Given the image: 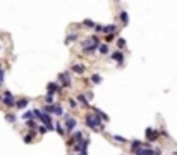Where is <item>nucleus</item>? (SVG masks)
Masks as SVG:
<instances>
[{
    "label": "nucleus",
    "instance_id": "22",
    "mask_svg": "<svg viewBox=\"0 0 177 155\" xmlns=\"http://www.w3.org/2000/svg\"><path fill=\"white\" fill-rule=\"evenodd\" d=\"M78 102H81L83 105H88V98H86V95H78Z\"/></svg>",
    "mask_w": 177,
    "mask_h": 155
},
{
    "label": "nucleus",
    "instance_id": "13",
    "mask_svg": "<svg viewBox=\"0 0 177 155\" xmlns=\"http://www.w3.org/2000/svg\"><path fill=\"white\" fill-rule=\"evenodd\" d=\"M72 71L76 72V74H83V72H84V66H83V64H74V66H72Z\"/></svg>",
    "mask_w": 177,
    "mask_h": 155
},
{
    "label": "nucleus",
    "instance_id": "18",
    "mask_svg": "<svg viewBox=\"0 0 177 155\" xmlns=\"http://www.w3.org/2000/svg\"><path fill=\"white\" fill-rule=\"evenodd\" d=\"M114 40H115V31L114 33H105V43H110Z\"/></svg>",
    "mask_w": 177,
    "mask_h": 155
},
{
    "label": "nucleus",
    "instance_id": "15",
    "mask_svg": "<svg viewBox=\"0 0 177 155\" xmlns=\"http://www.w3.org/2000/svg\"><path fill=\"white\" fill-rule=\"evenodd\" d=\"M91 109H93L95 112L98 114L100 117H101V121H108V115H107V114H105V112H101V110H100L98 107H91Z\"/></svg>",
    "mask_w": 177,
    "mask_h": 155
},
{
    "label": "nucleus",
    "instance_id": "11",
    "mask_svg": "<svg viewBox=\"0 0 177 155\" xmlns=\"http://www.w3.org/2000/svg\"><path fill=\"white\" fill-rule=\"evenodd\" d=\"M28 103H30L28 98H21V100L16 102V109H21V110H22V109H26V107H28Z\"/></svg>",
    "mask_w": 177,
    "mask_h": 155
},
{
    "label": "nucleus",
    "instance_id": "32",
    "mask_svg": "<svg viewBox=\"0 0 177 155\" xmlns=\"http://www.w3.org/2000/svg\"><path fill=\"white\" fill-rule=\"evenodd\" d=\"M114 140H115V141H120V143L126 141V138H122V136H114Z\"/></svg>",
    "mask_w": 177,
    "mask_h": 155
},
{
    "label": "nucleus",
    "instance_id": "4",
    "mask_svg": "<svg viewBox=\"0 0 177 155\" xmlns=\"http://www.w3.org/2000/svg\"><path fill=\"white\" fill-rule=\"evenodd\" d=\"M4 103L7 107H16V102H14V95L10 92H5L4 93Z\"/></svg>",
    "mask_w": 177,
    "mask_h": 155
},
{
    "label": "nucleus",
    "instance_id": "31",
    "mask_svg": "<svg viewBox=\"0 0 177 155\" xmlns=\"http://www.w3.org/2000/svg\"><path fill=\"white\" fill-rule=\"evenodd\" d=\"M69 105H71V109H78V102H76V100H71Z\"/></svg>",
    "mask_w": 177,
    "mask_h": 155
},
{
    "label": "nucleus",
    "instance_id": "23",
    "mask_svg": "<svg viewBox=\"0 0 177 155\" xmlns=\"http://www.w3.org/2000/svg\"><path fill=\"white\" fill-rule=\"evenodd\" d=\"M83 24H84L86 28H95V24H96V22H93L91 19H84V21H83Z\"/></svg>",
    "mask_w": 177,
    "mask_h": 155
},
{
    "label": "nucleus",
    "instance_id": "30",
    "mask_svg": "<svg viewBox=\"0 0 177 155\" xmlns=\"http://www.w3.org/2000/svg\"><path fill=\"white\" fill-rule=\"evenodd\" d=\"M55 129L59 131V134H64V129H62V124H60V123H57V126H55Z\"/></svg>",
    "mask_w": 177,
    "mask_h": 155
},
{
    "label": "nucleus",
    "instance_id": "33",
    "mask_svg": "<svg viewBox=\"0 0 177 155\" xmlns=\"http://www.w3.org/2000/svg\"><path fill=\"white\" fill-rule=\"evenodd\" d=\"M95 31H103V26H101V24H95Z\"/></svg>",
    "mask_w": 177,
    "mask_h": 155
},
{
    "label": "nucleus",
    "instance_id": "25",
    "mask_svg": "<svg viewBox=\"0 0 177 155\" xmlns=\"http://www.w3.org/2000/svg\"><path fill=\"white\" fill-rule=\"evenodd\" d=\"M33 117H35L33 110H31V112H24V114H22V119H33Z\"/></svg>",
    "mask_w": 177,
    "mask_h": 155
},
{
    "label": "nucleus",
    "instance_id": "26",
    "mask_svg": "<svg viewBox=\"0 0 177 155\" xmlns=\"http://www.w3.org/2000/svg\"><path fill=\"white\" fill-rule=\"evenodd\" d=\"M117 47H119V48H124V47H126V40H124V38L117 40Z\"/></svg>",
    "mask_w": 177,
    "mask_h": 155
},
{
    "label": "nucleus",
    "instance_id": "1",
    "mask_svg": "<svg viewBox=\"0 0 177 155\" xmlns=\"http://www.w3.org/2000/svg\"><path fill=\"white\" fill-rule=\"evenodd\" d=\"M84 123H86V126L91 128V129H98V128H101V123H103V121H101V117L96 114V115H86V121H84Z\"/></svg>",
    "mask_w": 177,
    "mask_h": 155
},
{
    "label": "nucleus",
    "instance_id": "9",
    "mask_svg": "<svg viewBox=\"0 0 177 155\" xmlns=\"http://www.w3.org/2000/svg\"><path fill=\"white\" fill-rule=\"evenodd\" d=\"M112 59L117 62L119 66L124 64V55H122V52H114V53H112Z\"/></svg>",
    "mask_w": 177,
    "mask_h": 155
},
{
    "label": "nucleus",
    "instance_id": "3",
    "mask_svg": "<svg viewBox=\"0 0 177 155\" xmlns=\"http://www.w3.org/2000/svg\"><path fill=\"white\" fill-rule=\"evenodd\" d=\"M145 134H146L148 141H157L158 138H160V131H155V129H151V128H148Z\"/></svg>",
    "mask_w": 177,
    "mask_h": 155
},
{
    "label": "nucleus",
    "instance_id": "29",
    "mask_svg": "<svg viewBox=\"0 0 177 155\" xmlns=\"http://www.w3.org/2000/svg\"><path fill=\"white\" fill-rule=\"evenodd\" d=\"M36 129H38V131H40V133H41V134H45V133H47V131H48V129H47V126H38Z\"/></svg>",
    "mask_w": 177,
    "mask_h": 155
},
{
    "label": "nucleus",
    "instance_id": "28",
    "mask_svg": "<svg viewBox=\"0 0 177 155\" xmlns=\"http://www.w3.org/2000/svg\"><path fill=\"white\" fill-rule=\"evenodd\" d=\"M33 141V133H30L28 136H24V143H31Z\"/></svg>",
    "mask_w": 177,
    "mask_h": 155
},
{
    "label": "nucleus",
    "instance_id": "17",
    "mask_svg": "<svg viewBox=\"0 0 177 155\" xmlns=\"http://www.w3.org/2000/svg\"><path fill=\"white\" fill-rule=\"evenodd\" d=\"M52 114H55V115H64V109H62L60 105H55V103H53V112Z\"/></svg>",
    "mask_w": 177,
    "mask_h": 155
},
{
    "label": "nucleus",
    "instance_id": "19",
    "mask_svg": "<svg viewBox=\"0 0 177 155\" xmlns=\"http://www.w3.org/2000/svg\"><path fill=\"white\" fill-rule=\"evenodd\" d=\"M26 126H28L30 129H36V128H38V124L35 123L33 119H28V121H26Z\"/></svg>",
    "mask_w": 177,
    "mask_h": 155
},
{
    "label": "nucleus",
    "instance_id": "7",
    "mask_svg": "<svg viewBox=\"0 0 177 155\" xmlns=\"http://www.w3.org/2000/svg\"><path fill=\"white\" fill-rule=\"evenodd\" d=\"M65 128H67V131H71V129L76 128V119L71 117V115H67V114H65Z\"/></svg>",
    "mask_w": 177,
    "mask_h": 155
},
{
    "label": "nucleus",
    "instance_id": "8",
    "mask_svg": "<svg viewBox=\"0 0 177 155\" xmlns=\"http://www.w3.org/2000/svg\"><path fill=\"white\" fill-rule=\"evenodd\" d=\"M119 17H120V21H122V26H127V24H129L127 10H120V12H119Z\"/></svg>",
    "mask_w": 177,
    "mask_h": 155
},
{
    "label": "nucleus",
    "instance_id": "6",
    "mask_svg": "<svg viewBox=\"0 0 177 155\" xmlns=\"http://www.w3.org/2000/svg\"><path fill=\"white\" fill-rule=\"evenodd\" d=\"M59 79L60 83H62V86H71V76H69V72H62L59 76Z\"/></svg>",
    "mask_w": 177,
    "mask_h": 155
},
{
    "label": "nucleus",
    "instance_id": "20",
    "mask_svg": "<svg viewBox=\"0 0 177 155\" xmlns=\"http://www.w3.org/2000/svg\"><path fill=\"white\" fill-rule=\"evenodd\" d=\"M91 81L95 83V84H100V83H101V76H100V74H93V76H91Z\"/></svg>",
    "mask_w": 177,
    "mask_h": 155
},
{
    "label": "nucleus",
    "instance_id": "24",
    "mask_svg": "<svg viewBox=\"0 0 177 155\" xmlns=\"http://www.w3.org/2000/svg\"><path fill=\"white\" fill-rule=\"evenodd\" d=\"M45 102H47V103H53V93L45 95Z\"/></svg>",
    "mask_w": 177,
    "mask_h": 155
},
{
    "label": "nucleus",
    "instance_id": "14",
    "mask_svg": "<svg viewBox=\"0 0 177 155\" xmlns=\"http://www.w3.org/2000/svg\"><path fill=\"white\" fill-rule=\"evenodd\" d=\"M98 52L100 53H103V55H107L108 52V43H101V45H98Z\"/></svg>",
    "mask_w": 177,
    "mask_h": 155
},
{
    "label": "nucleus",
    "instance_id": "10",
    "mask_svg": "<svg viewBox=\"0 0 177 155\" xmlns=\"http://www.w3.org/2000/svg\"><path fill=\"white\" fill-rule=\"evenodd\" d=\"M47 90H48L50 93H59L62 88H60L57 83H48V84H47Z\"/></svg>",
    "mask_w": 177,
    "mask_h": 155
},
{
    "label": "nucleus",
    "instance_id": "21",
    "mask_svg": "<svg viewBox=\"0 0 177 155\" xmlns=\"http://www.w3.org/2000/svg\"><path fill=\"white\" fill-rule=\"evenodd\" d=\"M83 140V131H76L74 133V138H72V141H81Z\"/></svg>",
    "mask_w": 177,
    "mask_h": 155
},
{
    "label": "nucleus",
    "instance_id": "16",
    "mask_svg": "<svg viewBox=\"0 0 177 155\" xmlns=\"http://www.w3.org/2000/svg\"><path fill=\"white\" fill-rule=\"evenodd\" d=\"M117 30V24H108V26H103V33H114Z\"/></svg>",
    "mask_w": 177,
    "mask_h": 155
},
{
    "label": "nucleus",
    "instance_id": "34",
    "mask_svg": "<svg viewBox=\"0 0 177 155\" xmlns=\"http://www.w3.org/2000/svg\"><path fill=\"white\" fill-rule=\"evenodd\" d=\"M86 98L91 100V98H93V92H86Z\"/></svg>",
    "mask_w": 177,
    "mask_h": 155
},
{
    "label": "nucleus",
    "instance_id": "5",
    "mask_svg": "<svg viewBox=\"0 0 177 155\" xmlns=\"http://www.w3.org/2000/svg\"><path fill=\"white\" fill-rule=\"evenodd\" d=\"M98 45H100V41H95V43H91L88 47H83V52L86 55H91V53H95V52L98 50Z\"/></svg>",
    "mask_w": 177,
    "mask_h": 155
},
{
    "label": "nucleus",
    "instance_id": "2",
    "mask_svg": "<svg viewBox=\"0 0 177 155\" xmlns=\"http://www.w3.org/2000/svg\"><path fill=\"white\" fill-rule=\"evenodd\" d=\"M132 154L134 155H155V150L150 145L148 146L141 145V146H132Z\"/></svg>",
    "mask_w": 177,
    "mask_h": 155
},
{
    "label": "nucleus",
    "instance_id": "27",
    "mask_svg": "<svg viewBox=\"0 0 177 155\" xmlns=\"http://www.w3.org/2000/svg\"><path fill=\"white\" fill-rule=\"evenodd\" d=\"M5 119H7L9 123H16V115H12V114H7V115H5Z\"/></svg>",
    "mask_w": 177,
    "mask_h": 155
},
{
    "label": "nucleus",
    "instance_id": "12",
    "mask_svg": "<svg viewBox=\"0 0 177 155\" xmlns=\"http://www.w3.org/2000/svg\"><path fill=\"white\" fill-rule=\"evenodd\" d=\"M78 38H79V35H78V33H71L69 36L65 38V45H69V43H74V41L78 40Z\"/></svg>",
    "mask_w": 177,
    "mask_h": 155
}]
</instances>
